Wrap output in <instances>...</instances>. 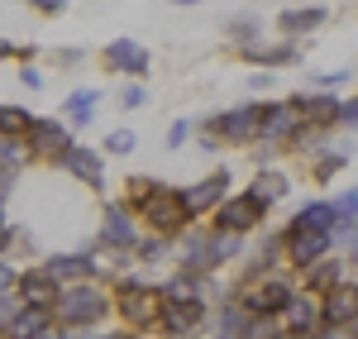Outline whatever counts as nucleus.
<instances>
[{
	"label": "nucleus",
	"instance_id": "obj_1",
	"mask_svg": "<svg viewBox=\"0 0 358 339\" xmlns=\"http://www.w3.org/2000/svg\"><path fill=\"white\" fill-rule=\"evenodd\" d=\"M129 187H134L138 205H143V225H153L158 234H177V229L192 220V205H187V196H182V192L153 187V182H143V177H134Z\"/></svg>",
	"mask_w": 358,
	"mask_h": 339
},
{
	"label": "nucleus",
	"instance_id": "obj_2",
	"mask_svg": "<svg viewBox=\"0 0 358 339\" xmlns=\"http://www.w3.org/2000/svg\"><path fill=\"white\" fill-rule=\"evenodd\" d=\"M158 325H163L172 339H187L201 325V291H196L192 277H172L163 287V311H158Z\"/></svg>",
	"mask_w": 358,
	"mask_h": 339
},
{
	"label": "nucleus",
	"instance_id": "obj_3",
	"mask_svg": "<svg viewBox=\"0 0 358 339\" xmlns=\"http://www.w3.org/2000/svg\"><path fill=\"white\" fill-rule=\"evenodd\" d=\"M110 311V301L96 291V287H72V291H62V301H57V315H62V325H96L101 315Z\"/></svg>",
	"mask_w": 358,
	"mask_h": 339
},
{
	"label": "nucleus",
	"instance_id": "obj_4",
	"mask_svg": "<svg viewBox=\"0 0 358 339\" xmlns=\"http://www.w3.org/2000/svg\"><path fill=\"white\" fill-rule=\"evenodd\" d=\"M330 249V234L325 229H301L292 225V234H287V258L296 263V268H310V263H320V254Z\"/></svg>",
	"mask_w": 358,
	"mask_h": 339
},
{
	"label": "nucleus",
	"instance_id": "obj_5",
	"mask_svg": "<svg viewBox=\"0 0 358 339\" xmlns=\"http://www.w3.org/2000/svg\"><path fill=\"white\" fill-rule=\"evenodd\" d=\"M20 296H24V306H34V311H48V306H57V301H62L57 277L48 273V268H34V273H24V277H20Z\"/></svg>",
	"mask_w": 358,
	"mask_h": 339
},
{
	"label": "nucleus",
	"instance_id": "obj_6",
	"mask_svg": "<svg viewBox=\"0 0 358 339\" xmlns=\"http://www.w3.org/2000/svg\"><path fill=\"white\" fill-rule=\"evenodd\" d=\"M120 311L129 315L134 325H148L163 311V291H148V287H120Z\"/></svg>",
	"mask_w": 358,
	"mask_h": 339
},
{
	"label": "nucleus",
	"instance_id": "obj_7",
	"mask_svg": "<svg viewBox=\"0 0 358 339\" xmlns=\"http://www.w3.org/2000/svg\"><path fill=\"white\" fill-rule=\"evenodd\" d=\"M263 220V205L253 196H239V201H224L220 205V234H244Z\"/></svg>",
	"mask_w": 358,
	"mask_h": 339
},
{
	"label": "nucleus",
	"instance_id": "obj_8",
	"mask_svg": "<svg viewBox=\"0 0 358 339\" xmlns=\"http://www.w3.org/2000/svg\"><path fill=\"white\" fill-rule=\"evenodd\" d=\"M106 62H110L115 72L143 77V72H148V48H143V43H134V38H115L110 48H106Z\"/></svg>",
	"mask_w": 358,
	"mask_h": 339
},
{
	"label": "nucleus",
	"instance_id": "obj_9",
	"mask_svg": "<svg viewBox=\"0 0 358 339\" xmlns=\"http://www.w3.org/2000/svg\"><path fill=\"white\" fill-rule=\"evenodd\" d=\"M215 129H220L229 143H248L258 139V106H239V110H224L215 120Z\"/></svg>",
	"mask_w": 358,
	"mask_h": 339
},
{
	"label": "nucleus",
	"instance_id": "obj_10",
	"mask_svg": "<svg viewBox=\"0 0 358 339\" xmlns=\"http://www.w3.org/2000/svg\"><path fill=\"white\" fill-rule=\"evenodd\" d=\"M292 301H296V296H292V287H287V282H263V287H253V291L244 296V306H248L253 315H273V311H287Z\"/></svg>",
	"mask_w": 358,
	"mask_h": 339
},
{
	"label": "nucleus",
	"instance_id": "obj_11",
	"mask_svg": "<svg viewBox=\"0 0 358 339\" xmlns=\"http://www.w3.org/2000/svg\"><path fill=\"white\" fill-rule=\"evenodd\" d=\"M296 110L292 106H258V139H292Z\"/></svg>",
	"mask_w": 358,
	"mask_h": 339
},
{
	"label": "nucleus",
	"instance_id": "obj_12",
	"mask_svg": "<svg viewBox=\"0 0 358 339\" xmlns=\"http://www.w3.org/2000/svg\"><path fill=\"white\" fill-rule=\"evenodd\" d=\"M349 320H358V287H334L330 301H325V325L344 330Z\"/></svg>",
	"mask_w": 358,
	"mask_h": 339
},
{
	"label": "nucleus",
	"instance_id": "obj_13",
	"mask_svg": "<svg viewBox=\"0 0 358 339\" xmlns=\"http://www.w3.org/2000/svg\"><path fill=\"white\" fill-rule=\"evenodd\" d=\"M292 110L301 115V120H310V124H334V120L344 115V106L330 101V96H296V101H292Z\"/></svg>",
	"mask_w": 358,
	"mask_h": 339
},
{
	"label": "nucleus",
	"instance_id": "obj_14",
	"mask_svg": "<svg viewBox=\"0 0 358 339\" xmlns=\"http://www.w3.org/2000/svg\"><path fill=\"white\" fill-rule=\"evenodd\" d=\"M62 168L72 172V177H82L86 187H101V182H106V177H101V158H96L91 148H77V143L62 153Z\"/></svg>",
	"mask_w": 358,
	"mask_h": 339
},
{
	"label": "nucleus",
	"instance_id": "obj_15",
	"mask_svg": "<svg viewBox=\"0 0 358 339\" xmlns=\"http://www.w3.org/2000/svg\"><path fill=\"white\" fill-rule=\"evenodd\" d=\"M29 139H34V148H38V153H53V158H62V153L72 148V139H67V129H62V124H53V120H38Z\"/></svg>",
	"mask_w": 358,
	"mask_h": 339
},
{
	"label": "nucleus",
	"instance_id": "obj_16",
	"mask_svg": "<svg viewBox=\"0 0 358 339\" xmlns=\"http://www.w3.org/2000/svg\"><path fill=\"white\" fill-rule=\"evenodd\" d=\"M43 325H48V311H34V306H24V311L5 325V339H43Z\"/></svg>",
	"mask_w": 358,
	"mask_h": 339
},
{
	"label": "nucleus",
	"instance_id": "obj_17",
	"mask_svg": "<svg viewBox=\"0 0 358 339\" xmlns=\"http://www.w3.org/2000/svg\"><path fill=\"white\" fill-rule=\"evenodd\" d=\"M320 20H325V10H320V5H301V10L277 15V29H282V34H310Z\"/></svg>",
	"mask_w": 358,
	"mask_h": 339
},
{
	"label": "nucleus",
	"instance_id": "obj_18",
	"mask_svg": "<svg viewBox=\"0 0 358 339\" xmlns=\"http://www.w3.org/2000/svg\"><path fill=\"white\" fill-rule=\"evenodd\" d=\"M224 187H229V177H224V172H210L196 192H182V196H187V205H192V210H206V205H215V201L224 196Z\"/></svg>",
	"mask_w": 358,
	"mask_h": 339
},
{
	"label": "nucleus",
	"instance_id": "obj_19",
	"mask_svg": "<svg viewBox=\"0 0 358 339\" xmlns=\"http://www.w3.org/2000/svg\"><path fill=\"white\" fill-rule=\"evenodd\" d=\"M34 115L24 106H0V139H15V134H34Z\"/></svg>",
	"mask_w": 358,
	"mask_h": 339
},
{
	"label": "nucleus",
	"instance_id": "obj_20",
	"mask_svg": "<svg viewBox=\"0 0 358 339\" xmlns=\"http://www.w3.org/2000/svg\"><path fill=\"white\" fill-rule=\"evenodd\" d=\"M287 320L296 325V335H301V330H315V320H325V306H315L310 296H296V301L287 306Z\"/></svg>",
	"mask_w": 358,
	"mask_h": 339
},
{
	"label": "nucleus",
	"instance_id": "obj_21",
	"mask_svg": "<svg viewBox=\"0 0 358 339\" xmlns=\"http://www.w3.org/2000/svg\"><path fill=\"white\" fill-rule=\"evenodd\" d=\"M101 239H106V244H134V225H129V215H124V210H110V215H106V229H101Z\"/></svg>",
	"mask_w": 358,
	"mask_h": 339
},
{
	"label": "nucleus",
	"instance_id": "obj_22",
	"mask_svg": "<svg viewBox=\"0 0 358 339\" xmlns=\"http://www.w3.org/2000/svg\"><path fill=\"white\" fill-rule=\"evenodd\" d=\"M334 220H339V215H334V205H325V201L306 205L301 215H296V225H301V229H325V234H330V225H334Z\"/></svg>",
	"mask_w": 358,
	"mask_h": 339
},
{
	"label": "nucleus",
	"instance_id": "obj_23",
	"mask_svg": "<svg viewBox=\"0 0 358 339\" xmlns=\"http://www.w3.org/2000/svg\"><path fill=\"white\" fill-rule=\"evenodd\" d=\"M282 192H287V182H282V172H263V177L253 182V192H248V196L258 201V205H268V201H277Z\"/></svg>",
	"mask_w": 358,
	"mask_h": 339
},
{
	"label": "nucleus",
	"instance_id": "obj_24",
	"mask_svg": "<svg viewBox=\"0 0 358 339\" xmlns=\"http://www.w3.org/2000/svg\"><path fill=\"white\" fill-rule=\"evenodd\" d=\"M91 106H96V91H77V96H67V106H62V110H67V120H72V124H91Z\"/></svg>",
	"mask_w": 358,
	"mask_h": 339
},
{
	"label": "nucleus",
	"instance_id": "obj_25",
	"mask_svg": "<svg viewBox=\"0 0 358 339\" xmlns=\"http://www.w3.org/2000/svg\"><path fill=\"white\" fill-rule=\"evenodd\" d=\"M48 273H53V277H72V273H91V258H53V263H48Z\"/></svg>",
	"mask_w": 358,
	"mask_h": 339
},
{
	"label": "nucleus",
	"instance_id": "obj_26",
	"mask_svg": "<svg viewBox=\"0 0 358 339\" xmlns=\"http://www.w3.org/2000/svg\"><path fill=\"white\" fill-rule=\"evenodd\" d=\"M229 34H234V43L253 48V38H258V20H253V15H244V20H234V24H229Z\"/></svg>",
	"mask_w": 358,
	"mask_h": 339
},
{
	"label": "nucleus",
	"instance_id": "obj_27",
	"mask_svg": "<svg viewBox=\"0 0 358 339\" xmlns=\"http://www.w3.org/2000/svg\"><path fill=\"white\" fill-rule=\"evenodd\" d=\"M310 287H339V263H320L310 273Z\"/></svg>",
	"mask_w": 358,
	"mask_h": 339
},
{
	"label": "nucleus",
	"instance_id": "obj_28",
	"mask_svg": "<svg viewBox=\"0 0 358 339\" xmlns=\"http://www.w3.org/2000/svg\"><path fill=\"white\" fill-rule=\"evenodd\" d=\"M106 148H110V153H129V148H134V134H129V129H115L110 139H106Z\"/></svg>",
	"mask_w": 358,
	"mask_h": 339
},
{
	"label": "nucleus",
	"instance_id": "obj_29",
	"mask_svg": "<svg viewBox=\"0 0 358 339\" xmlns=\"http://www.w3.org/2000/svg\"><path fill=\"white\" fill-rule=\"evenodd\" d=\"M358 210V192H344V196L334 201V215H339V220H344V215H354Z\"/></svg>",
	"mask_w": 358,
	"mask_h": 339
},
{
	"label": "nucleus",
	"instance_id": "obj_30",
	"mask_svg": "<svg viewBox=\"0 0 358 339\" xmlns=\"http://www.w3.org/2000/svg\"><path fill=\"white\" fill-rule=\"evenodd\" d=\"M34 10H43V15H62L67 10V0H29Z\"/></svg>",
	"mask_w": 358,
	"mask_h": 339
},
{
	"label": "nucleus",
	"instance_id": "obj_31",
	"mask_svg": "<svg viewBox=\"0 0 358 339\" xmlns=\"http://www.w3.org/2000/svg\"><path fill=\"white\" fill-rule=\"evenodd\" d=\"M10 287H15V268H10V263H0V296H5Z\"/></svg>",
	"mask_w": 358,
	"mask_h": 339
},
{
	"label": "nucleus",
	"instance_id": "obj_32",
	"mask_svg": "<svg viewBox=\"0 0 358 339\" xmlns=\"http://www.w3.org/2000/svg\"><path fill=\"white\" fill-rule=\"evenodd\" d=\"M120 101H124V106H143V86H124Z\"/></svg>",
	"mask_w": 358,
	"mask_h": 339
},
{
	"label": "nucleus",
	"instance_id": "obj_33",
	"mask_svg": "<svg viewBox=\"0 0 358 339\" xmlns=\"http://www.w3.org/2000/svg\"><path fill=\"white\" fill-rule=\"evenodd\" d=\"M344 158H349V153H334V158H325V163H320V177H330L334 168H344Z\"/></svg>",
	"mask_w": 358,
	"mask_h": 339
},
{
	"label": "nucleus",
	"instance_id": "obj_34",
	"mask_svg": "<svg viewBox=\"0 0 358 339\" xmlns=\"http://www.w3.org/2000/svg\"><path fill=\"white\" fill-rule=\"evenodd\" d=\"M20 82H24V86H34V91H38V86H43V77H38L34 67H24V72H20Z\"/></svg>",
	"mask_w": 358,
	"mask_h": 339
},
{
	"label": "nucleus",
	"instance_id": "obj_35",
	"mask_svg": "<svg viewBox=\"0 0 358 339\" xmlns=\"http://www.w3.org/2000/svg\"><path fill=\"white\" fill-rule=\"evenodd\" d=\"M339 120H349V124H358V101H349V106H344V115H339Z\"/></svg>",
	"mask_w": 358,
	"mask_h": 339
},
{
	"label": "nucleus",
	"instance_id": "obj_36",
	"mask_svg": "<svg viewBox=\"0 0 358 339\" xmlns=\"http://www.w3.org/2000/svg\"><path fill=\"white\" fill-rule=\"evenodd\" d=\"M15 53V43H10V38H0V57H10Z\"/></svg>",
	"mask_w": 358,
	"mask_h": 339
},
{
	"label": "nucleus",
	"instance_id": "obj_37",
	"mask_svg": "<svg viewBox=\"0 0 358 339\" xmlns=\"http://www.w3.org/2000/svg\"><path fill=\"white\" fill-rule=\"evenodd\" d=\"M172 5H201V0H172Z\"/></svg>",
	"mask_w": 358,
	"mask_h": 339
},
{
	"label": "nucleus",
	"instance_id": "obj_38",
	"mask_svg": "<svg viewBox=\"0 0 358 339\" xmlns=\"http://www.w3.org/2000/svg\"><path fill=\"white\" fill-rule=\"evenodd\" d=\"M43 339H57V335H43Z\"/></svg>",
	"mask_w": 358,
	"mask_h": 339
}]
</instances>
